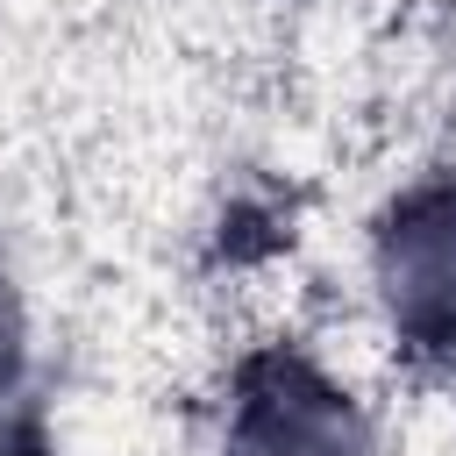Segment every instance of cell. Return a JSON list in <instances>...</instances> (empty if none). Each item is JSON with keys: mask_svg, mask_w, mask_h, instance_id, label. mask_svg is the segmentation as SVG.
Segmentation results:
<instances>
[{"mask_svg": "<svg viewBox=\"0 0 456 456\" xmlns=\"http://www.w3.org/2000/svg\"><path fill=\"white\" fill-rule=\"evenodd\" d=\"M385 299L420 342H456V192L413 200L385 228Z\"/></svg>", "mask_w": 456, "mask_h": 456, "instance_id": "obj_1", "label": "cell"}, {"mask_svg": "<svg viewBox=\"0 0 456 456\" xmlns=\"http://www.w3.org/2000/svg\"><path fill=\"white\" fill-rule=\"evenodd\" d=\"M228 456H363V442H356L349 406H342L328 385L285 370L278 385H264V392L249 399Z\"/></svg>", "mask_w": 456, "mask_h": 456, "instance_id": "obj_2", "label": "cell"}]
</instances>
